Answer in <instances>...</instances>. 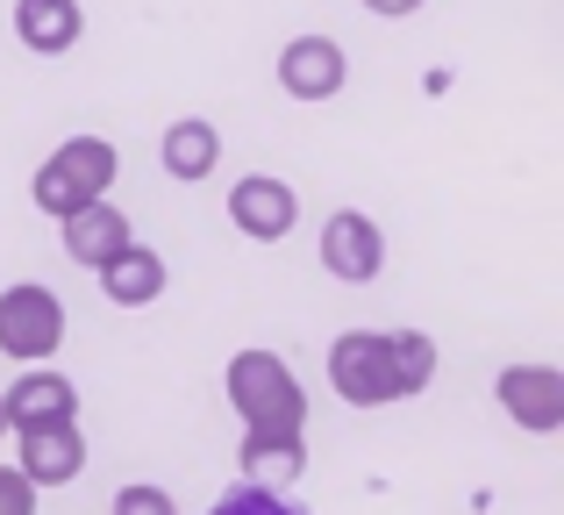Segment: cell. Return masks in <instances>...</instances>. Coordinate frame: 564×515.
Listing matches in <instances>:
<instances>
[{"label":"cell","mask_w":564,"mask_h":515,"mask_svg":"<svg viewBox=\"0 0 564 515\" xmlns=\"http://www.w3.org/2000/svg\"><path fill=\"white\" fill-rule=\"evenodd\" d=\"M221 394H229L243 437H301L307 430V387L279 351L243 344L229 365H221Z\"/></svg>","instance_id":"1"},{"label":"cell","mask_w":564,"mask_h":515,"mask_svg":"<svg viewBox=\"0 0 564 515\" xmlns=\"http://www.w3.org/2000/svg\"><path fill=\"white\" fill-rule=\"evenodd\" d=\"M115 172H122V151H115L108 137H65V143H57V151L36 165L29 201H36L51 223H65L72 208H86V201H108Z\"/></svg>","instance_id":"2"},{"label":"cell","mask_w":564,"mask_h":515,"mask_svg":"<svg viewBox=\"0 0 564 515\" xmlns=\"http://www.w3.org/2000/svg\"><path fill=\"white\" fill-rule=\"evenodd\" d=\"M57 344H65V301L36 279H14L0 287V351L14 365H51Z\"/></svg>","instance_id":"3"},{"label":"cell","mask_w":564,"mask_h":515,"mask_svg":"<svg viewBox=\"0 0 564 515\" xmlns=\"http://www.w3.org/2000/svg\"><path fill=\"white\" fill-rule=\"evenodd\" d=\"M322 272H329L336 287H372L386 272V229L365 208H336L329 223H322Z\"/></svg>","instance_id":"4"},{"label":"cell","mask_w":564,"mask_h":515,"mask_svg":"<svg viewBox=\"0 0 564 515\" xmlns=\"http://www.w3.org/2000/svg\"><path fill=\"white\" fill-rule=\"evenodd\" d=\"M329 387L350 408H386L393 401V373H386V330H344L329 344Z\"/></svg>","instance_id":"5"},{"label":"cell","mask_w":564,"mask_h":515,"mask_svg":"<svg viewBox=\"0 0 564 515\" xmlns=\"http://www.w3.org/2000/svg\"><path fill=\"white\" fill-rule=\"evenodd\" d=\"M229 223L243 229L250 244H286L293 223H301V194H293L279 172H243L229 186Z\"/></svg>","instance_id":"6"},{"label":"cell","mask_w":564,"mask_h":515,"mask_svg":"<svg viewBox=\"0 0 564 515\" xmlns=\"http://www.w3.org/2000/svg\"><path fill=\"white\" fill-rule=\"evenodd\" d=\"M14 473L29 487H72L86 473V437L79 422H36V430H14Z\"/></svg>","instance_id":"7"},{"label":"cell","mask_w":564,"mask_h":515,"mask_svg":"<svg viewBox=\"0 0 564 515\" xmlns=\"http://www.w3.org/2000/svg\"><path fill=\"white\" fill-rule=\"evenodd\" d=\"M494 401L508 408V422H522L529 437L564 430V373L557 365H508V373L494 379Z\"/></svg>","instance_id":"8"},{"label":"cell","mask_w":564,"mask_h":515,"mask_svg":"<svg viewBox=\"0 0 564 515\" xmlns=\"http://www.w3.org/2000/svg\"><path fill=\"white\" fill-rule=\"evenodd\" d=\"M350 86V57L336 36H293L279 51V94L286 100H336Z\"/></svg>","instance_id":"9"},{"label":"cell","mask_w":564,"mask_h":515,"mask_svg":"<svg viewBox=\"0 0 564 515\" xmlns=\"http://www.w3.org/2000/svg\"><path fill=\"white\" fill-rule=\"evenodd\" d=\"M0 416H8V437L36 430V422H79V387L51 365H22V379L0 394Z\"/></svg>","instance_id":"10"},{"label":"cell","mask_w":564,"mask_h":515,"mask_svg":"<svg viewBox=\"0 0 564 515\" xmlns=\"http://www.w3.org/2000/svg\"><path fill=\"white\" fill-rule=\"evenodd\" d=\"M158 165H165L180 186L215 180V172H221V129L207 122V115H180V122H165V137H158Z\"/></svg>","instance_id":"11"},{"label":"cell","mask_w":564,"mask_h":515,"mask_svg":"<svg viewBox=\"0 0 564 515\" xmlns=\"http://www.w3.org/2000/svg\"><path fill=\"white\" fill-rule=\"evenodd\" d=\"M57 237H65V258L86 265V272H94V265H108L122 244H137V237H129V215L115 208V201H86V208H72Z\"/></svg>","instance_id":"12"},{"label":"cell","mask_w":564,"mask_h":515,"mask_svg":"<svg viewBox=\"0 0 564 515\" xmlns=\"http://www.w3.org/2000/svg\"><path fill=\"white\" fill-rule=\"evenodd\" d=\"M94 279H100V293H108L115 308H151L158 293L172 287V272H165V258L151 251V244H122L108 265H94Z\"/></svg>","instance_id":"13"},{"label":"cell","mask_w":564,"mask_h":515,"mask_svg":"<svg viewBox=\"0 0 564 515\" xmlns=\"http://www.w3.org/2000/svg\"><path fill=\"white\" fill-rule=\"evenodd\" d=\"M86 36V8L79 0H14V43L36 57H65Z\"/></svg>","instance_id":"14"},{"label":"cell","mask_w":564,"mask_h":515,"mask_svg":"<svg viewBox=\"0 0 564 515\" xmlns=\"http://www.w3.org/2000/svg\"><path fill=\"white\" fill-rule=\"evenodd\" d=\"M236 465H243L250 487L286 494V487H301V473H307V444H301V437H243Z\"/></svg>","instance_id":"15"},{"label":"cell","mask_w":564,"mask_h":515,"mask_svg":"<svg viewBox=\"0 0 564 515\" xmlns=\"http://www.w3.org/2000/svg\"><path fill=\"white\" fill-rule=\"evenodd\" d=\"M386 373H393V401L422 394L436 379V336L429 330H386Z\"/></svg>","instance_id":"16"},{"label":"cell","mask_w":564,"mask_h":515,"mask_svg":"<svg viewBox=\"0 0 564 515\" xmlns=\"http://www.w3.org/2000/svg\"><path fill=\"white\" fill-rule=\"evenodd\" d=\"M207 515H307V508H293L286 494H272V487H250V480H243V487H229V494H221V502L207 508Z\"/></svg>","instance_id":"17"},{"label":"cell","mask_w":564,"mask_h":515,"mask_svg":"<svg viewBox=\"0 0 564 515\" xmlns=\"http://www.w3.org/2000/svg\"><path fill=\"white\" fill-rule=\"evenodd\" d=\"M108 515H180V508H172L165 487H151V480H129V487L108 502Z\"/></svg>","instance_id":"18"},{"label":"cell","mask_w":564,"mask_h":515,"mask_svg":"<svg viewBox=\"0 0 564 515\" xmlns=\"http://www.w3.org/2000/svg\"><path fill=\"white\" fill-rule=\"evenodd\" d=\"M0 515H36V487L14 465H0Z\"/></svg>","instance_id":"19"},{"label":"cell","mask_w":564,"mask_h":515,"mask_svg":"<svg viewBox=\"0 0 564 515\" xmlns=\"http://www.w3.org/2000/svg\"><path fill=\"white\" fill-rule=\"evenodd\" d=\"M365 8H372V14H393V22H400V14H414L422 0H365Z\"/></svg>","instance_id":"20"},{"label":"cell","mask_w":564,"mask_h":515,"mask_svg":"<svg viewBox=\"0 0 564 515\" xmlns=\"http://www.w3.org/2000/svg\"><path fill=\"white\" fill-rule=\"evenodd\" d=\"M0 437H8V416H0Z\"/></svg>","instance_id":"21"}]
</instances>
